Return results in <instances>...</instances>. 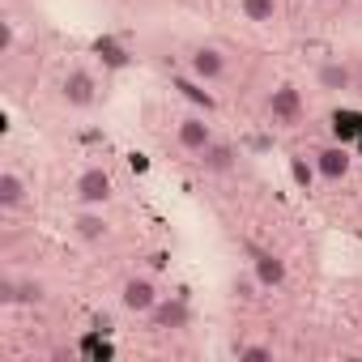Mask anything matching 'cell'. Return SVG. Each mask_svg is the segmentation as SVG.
<instances>
[{"mask_svg": "<svg viewBox=\"0 0 362 362\" xmlns=\"http://www.w3.org/2000/svg\"><path fill=\"white\" fill-rule=\"evenodd\" d=\"M35 205V184L18 170V166H5L0 170V214L5 218H18Z\"/></svg>", "mask_w": 362, "mask_h": 362, "instance_id": "cell-10", "label": "cell"}, {"mask_svg": "<svg viewBox=\"0 0 362 362\" xmlns=\"http://www.w3.org/2000/svg\"><path fill=\"white\" fill-rule=\"evenodd\" d=\"M69 197L81 209H111V201H115V179H111L107 166H81L73 175V184H69Z\"/></svg>", "mask_w": 362, "mask_h": 362, "instance_id": "cell-4", "label": "cell"}, {"mask_svg": "<svg viewBox=\"0 0 362 362\" xmlns=\"http://www.w3.org/2000/svg\"><path fill=\"white\" fill-rule=\"evenodd\" d=\"M56 98H60L64 111H90V107L103 98V81H98L94 69H86V64H69V69L60 73Z\"/></svg>", "mask_w": 362, "mask_h": 362, "instance_id": "cell-2", "label": "cell"}, {"mask_svg": "<svg viewBox=\"0 0 362 362\" xmlns=\"http://www.w3.org/2000/svg\"><path fill=\"white\" fill-rule=\"evenodd\" d=\"M69 235L81 243V247H103V243H111L115 239V222L107 218V209H73V218H69Z\"/></svg>", "mask_w": 362, "mask_h": 362, "instance_id": "cell-7", "label": "cell"}, {"mask_svg": "<svg viewBox=\"0 0 362 362\" xmlns=\"http://www.w3.org/2000/svg\"><path fill=\"white\" fill-rule=\"evenodd\" d=\"M358 94H362V64H358Z\"/></svg>", "mask_w": 362, "mask_h": 362, "instance_id": "cell-20", "label": "cell"}, {"mask_svg": "<svg viewBox=\"0 0 362 362\" xmlns=\"http://www.w3.org/2000/svg\"><path fill=\"white\" fill-rule=\"evenodd\" d=\"M197 162H201V170H205L209 179H235V175L243 170V153H239V145H230V141H222V136H218Z\"/></svg>", "mask_w": 362, "mask_h": 362, "instance_id": "cell-12", "label": "cell"}, {"mask_svg": "<svg viewBox=\"0 0 362 362\" xmlns=\"http://www.w3.org/2000/svg\"><path fill=\"white\" fill-rule=\"evenodd\" d=\"M247 264H252V273H256V277L264 281V290H269V294H273V290H281V286L290 281V264H286V260H281L277 252L252 247V260H247Z\"/></svg>", "mask_w": 362, "mask_h": 362, "instance_id": "cell-13", "label": "cell"}, {"mask_svg": "<svg viewBox=\"0 0 362 362\" xmlns=\"http://www.w3.org/2000/svg\"><path fill=\"white\" fill-rule=\"evenodd\" d=\"M307 5H315V9H324V5H337V0H307Z\"/></svg>", "mask_w": 362, "mask_h": 362, "instance_id": "cell-19", "label": "cell"}, {"mask_svg": "<svg viewBox=\"0 0 362 362\" xmlns=\"http://www.w3.org/2000/svg\"><path fill=\"white\" fill-rule=\"evenodd\" d=\"M162 298H166V294H162V286H158L149 273H128V277L119 281V290H115L119 311L132 315V320H149V315L158 311Z\"/></svg>", "mask_w": 362, "mask_h": 362, "instance_id": "cell-3", "label": "cell"}, {"mask_svg": "<svg viewBox=\"0 0 362 362\" xmlns=\"http://www.w3.org/2000/svg\"><path fill=\"white\" fill-rule=\"evenodd\" d=\"M226 290H230V298H235V303H243V307H252V303H260V298L269 294V290H264V281L252 273V264H247V269H235V273H230V281H226Z\"/></svg>", "mask_w": 362, "mask_h": 362, "instance_id": "cell-14", "label": "cell"}, {"mask_svg": "<svg viewBox=\"0 0 362 362\" xmlns=\"http://www.w3.org/2000/svg\"><path fill=\"white\" fill-rule=\"evenodd\" d=\"M298 119H303V90H298V86H290V81L273 86V90H269V98H264V124L290 128V124H298Z\"/></svg>", "mask_w": 362, "mask_h": 362, "instance_id": "cell-9", "label": "cell"}, {"mask_svg": "<svg viewBox=\"0 0 362 362\" xmlns=\"http://www.w3.org/2000/svg\"><path fill=\"white\" fill-rule=\"evenodd\" d=\"M239 18L252 26H273L281 18V0H239Z\"/></svg>", "mask_w": 362, "mask_h": 362, "instance_id": "cell-15", "label": "cell"}, {"mask_svg": "<svg viewBox=\"0 0 362 362\" xmlns=\"http://www.w3.org/2000/svg\"><path fill=\"white\" fill-rule=\"evenodd\" d=\"M0 303L5 307H39V303H47V281L18 273V269H5L0 273Z\"/></svg>", "mask_w": 362, "mask_h": 362, "instance_id": "cell-6", "label": "cell"}, {"mask_svg": "<svg viewBox=\"0 0 362 362\" xmlns=\"http://www.w3.org/2000/svg\"><path fill=\"white\" fill-rule=\"evenodd\" d=\"M235 358L239 362H273L277 345H269V341H243V345H235Z\"/></svg>", "mask_w": 362, "mask_h": 362, "instance_id": "cell-16", "label": "cell"}, {"mask_svg": "<svg viewBox=\"0 0 362 362\" xmlns=\"http://www.w3.org/2000/svg\"><path fill=\"white\" fill-rule=\"evenodd\" d=\"M98 60L107 69H128V47L119 39H98Z\"/></svg>", "mask_w": 362, "mask_h": 362, "instance_id": "cell-17", "label": "cell"}, {"mask_svg": "<svg viewBox=\"0 0 362 362\" xmlns=\"http://www.w3.org/2000/svg\"><path fill=\"white\" fill-rule=\"evenodd\" d=\"M184 69H188V77L201 81V86H222V81L230 77V52H226L218 39H197V43H188V52H184Z\"/></svg>", "mask_w": 362, "mask_h": 362, "instance_id": "cell-1", "label": "cell"}, {"mask_svg": "<svg viewBox=\"0 0 362 362\" xmlns=\"http://www.w3.org/2000/svg\"><path fill=\"white\" fill-rule=\"evenodd\" d=\"M311 170L324 179V184H345L349 170H354V153H349V145H341V141H324V145H315V149H311Z\"/></svg>", "mask_w": 362, "mask_h": 362, "instance_id": "cell-8", "label": "cell"}, {"mask_svg": "<svg viewBox=\"0 0 362 362\" xmlns=\"http://www.w3.org/2000/svg\"><path fill=\"white\" fill-rule=\"evenodd\" d=\"M214 141H218V132H214V119H209V115H201V111H184V115L175 119V149H179V153L201 158Z\"/></svg>", "mask_w": 362, "mask_h": 362, "instance_id": "cell-5", "label": "cell"}, {"mask_svg": "<svg viewBox=\"0 0 362 362\" xmlns=\"http://www.w3.org/2000/svg\"><path fill=\"white\" fill-rule=\"evenodd\" d=\"M315 86L324 94H358V64L354 60H341V56H328L315 64Z\"/></svg>", "mask_w": 362, "mask_h": 362, "instance_id": "cell-11", "label": "cell"}, {"mask_svg": "<svg viewBox=\"0 0 362 362\" xmlns=\"http://www.w3.org/2000/svg\"><path fill=\"white\" fill-rule=\"evenodd\" d=\"M13 52H18V22L13 18H0V56L13 60Z\"/></svg>", "mask_w": 362, "mask_h": 362, "instance_id": "cell-18", "label": "cell"}]
</instances>
